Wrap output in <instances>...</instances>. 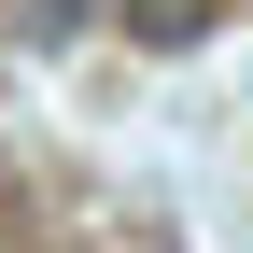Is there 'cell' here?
Wrapping results in <instances>:
<instances>
[{"instance_id":"obj_1","label":"cell","mask_w":253,"mask_h":253,"mask_svg":"<svg viewBox=\"0 0 253 253\" xmlns=\"http://www.w3.org/2000/svg\"><path fill=\"white\" fill-rule=\"evenodd\" d=\"M211 14H225V0H126V42L183 56V42H211Z\"/></svg>"}]
</instances>
